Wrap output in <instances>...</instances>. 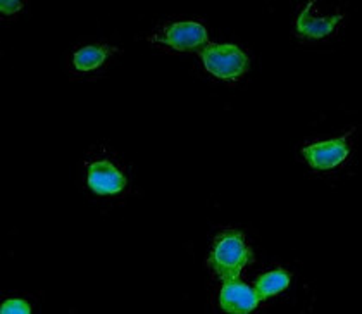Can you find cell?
<instances>
[{"mask_svg":"<svg viewBox=\"0 0 362 314\" xmlns=\"http://www.w3.org/2000/svg\"><path fill=\"white\" fill-rule=\"evenodd\" d=\"M310 6H305V9L302 11L300 16L297 18V31L300 35H304L307 38H322L326 35H329L337 28L338 23L341 21V16H332V18H313L309 16Z\"/></svg>","mask_w":362,"mask_h":314,"instance_id":"obj_7","label":"cell"},{"mask_svg":"<svg viewBox=\"0 0 362 314\" xmlns=\"http://www.w3.org/2000/svg\"><path fill=\"white\" fill-rule=\"evenodd\" d=\"M302 156L314 170H332L347 159L349 145L345 139L328 140V142L309 145L302 151Z\"/></svg>","mask_w":362,"mask_h":314,"instance_id":"obj_4","label":"cell"},{"mask_svg":"<svg viewBox=\"0 0 362 314\" xmlns=\"http://www.w3.org/2000/svg\"><path fill=\"white\" fill-rule=\"evenodd\" d=\"M109 54H111V49L104 45H88L80 49L78 52H74L73 56V66L76 71L86 73L93 71V69L100 68L105 62Z\"/></svg>","mask_w":362,"mask_h":314,"instance_id":"obj_8","label":"cell"},{"mask_svg":"<svg viewBox=\"0 0 362 314\" xmlns=\"http://www.w3.org/2000/svg\"><path fill=\"white\" fill-rule=\"evenodd\" d=\"M0 313L2 314H30L31 313V306L26 301L21 299H11L6 301L2 306H0Z\"/></svg>","mask_w":362,"mask_h":314,"instance_id":"obj_10","label":"cell"},{"mask_svg":"<svg viewBox=\"0 0 362 314\" xmlns=\"http://www.w3.org/2000/svg\"><path fill=\"white\" fill-rule=\"evenodd\" d=\"M199 54L207 71L221 80H238L249 69V57L237 45L206 43Z\"/></svg>","mask_w":362,"mask_h":314,"instance_id":"obj_2","label":"cell"},{"mask_svg":"<svg viewBox=\"0 0 362 314\" xmlns=\"http://www.w3.org/2000/svg\"><path fill=\"white\" fill-rule=\"evenodd\" d=\"M21 9H23V2H18V0H4V2H0V11H2V14L6 16L18 13V11Z\"/></svg>","mask_w":362,"mask_h":314,"instance_id":"obj_11","label":"cell"},{"mask_svg":"<svg viewBox=\"0 0 362 314\" xmlns=\"http://www.w3.org/2000/svg\"><path fill=\"white\" fill-rule=\"evenodd\" d=\"M151 42L163 43L181 52H194L207 43V30L200 23L194 21L173 23L163 33L152 37Z\"/></svg>","mask_w":362,"mask_h":314,"instance_id":"obj_3","label":"cell"},{"mask_svg":"<svg viewBox=\"0 0 362 314\" xmlns=\"http://www.w3.org/2000/svg\"><path fill=\"white\" fill-rule=\"evenodd\" d=\"M221 309L226 313L247 314L252 313L259 304V297L255 296L254 289L237 280L224 281L221 297H219Z\"/></svg>","mask_w":362,"mask_h":314,"instance_id":"obj_5","label":"cell"},{"mask_svg":"<svg viewBox=\"0 0 362 314\" xmlns=\"http://www.w3.org/2000/svg\"><path fill=\"white\" fill-rule=\"evenodd\" d=\"M250 259L252 252L247 249L243 235L238 231H224L216 238L209 262L218 277L228 281L237 280Z\"/></svg>","mask_w":362,"mask_h":314,"instance_id":"obj_1","label":"cell"},{"mask_svg":"<svg viewBox=\"0 0 362 314\" xmlns=\"http://www.w3.org/2000/svg\"><path fill=\"white\" fill-rule=\"evenodd\" d=\"M88 187L98 195H114L126 187V180L116 166L107 161H100L88 168Z\"/></svg>","mask_w":362,"mask_h":314,"instance_id":"obj_6","label":"cell"},{"mask_svg":"<svg viewBox=\"0 0 362 314\" xmlns=\"http://www.w3.org/2000/svg\"><path fill=\"white\" fill-rule=\"evenodd\" d=\"M290 285V274L283 269H274L262 274L257 281H255L254 292L259 297V301H264L267 297H273L276 293L283 292V290L288 289Z\"/></svg>","mask_w":362,"mask_h":314,"instance_id":"obj_9","label":"cell"}]
</instances>
